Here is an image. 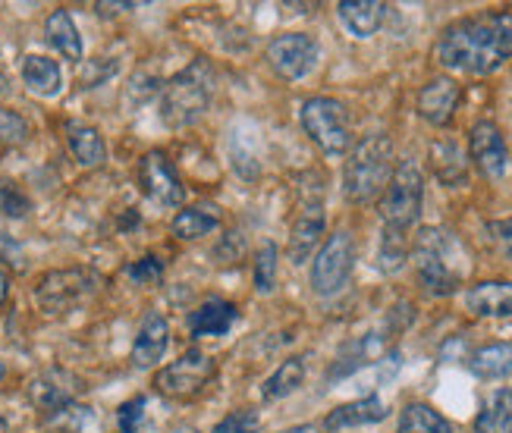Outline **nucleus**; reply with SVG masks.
Segmentation results:
<instances>
[{"mask_svg": "<svg viewBox=\"0 0 512 433\" xmlns=\"http://www.w3.org/2000/svg\"><path fill=\"white\" fill-rule=\"evenodd\" d=\"M437 60L456 73L491 76L512 60V13H481L453 22L437 41Z\"/></svg>", "mask_w": 512, "mask_h": 433, "instance_id": "f257e3e1", "label": "nucleus"}, {"mask_svg": "<svg viewBox=\"0 0 512 433\" xmlns=\"http://www.w3.org/2000/svg\"><path fill=\"white\" fill-rule=\"evenodd\" d=\"M393 176V142L390 135L374 132L352 148L343 167V192L355 204H368L377 195H384Z\"/></svg>", "mask_w": 512, "mask_h": 433, "instance_id": "f03ea898", "label": "nucleus"}, {"mask_svg": "<svg viewBox=\"0 0 512 433\" xmlns=\"http://www.w3.org/2000/svg\"><path fill=\"white\" fill-rule=\"evenodd\" d=\"M217 73L208 60H195L186 70L176 73L161 95V117L167 126H189L205 117V110L214 101Z\"/></svg>", "mask_w": 512, "mask_h": 433, "instance_id": "7ed1b4c3", "label": "nucleus"}, {"mask_svg": "<svg viewBox=\"0 0 512 433\" xmlns=\"http://www.w3.org/2000/svg\"><path fill=\"white\" fill-rule=\"evenodd\" d=\"M418 283L428 295H453L462 283V267H456V258L462 248L453 233L440 230V226H428L415 236L412 245Z\"/></svg>", "mask_w": 512, "mask_h": 433, "instance_id": "20e7f679", "label": "nucleus"}, {"mask_svg": "<svg viewBox=\"0 0 512 433\" xmlns=\"http://www.w3.org/2000/svg\"><path fill=\"white\" fill-rule=\"evenodd\" d=\"M101 286V277L88 267H66V270H51L35 283L32 299L44 314H66L88 299H95Z\"/></svg>", "mask_w": 512, "mask_h": 433, "instance_id": "39448f33", "label": "nucleus"}, {"mask_svg": "<svg viewBox=\"0 0 512 433\" xmlns=\"http://www.w3.org/2000/svg\"><path fill=\"white\" fill-rule=\"evenodd\" d=\"M302 129L324 154H346L352 148V129H349V110L337 98H308L302 104Z\"/></svg>", "mask_w": 512, "mask_h": 433, "instance_id": "423d86ee", "label": "nucleus"}, {"mask_svg": "<svg viewBox=\"0 0 512 433\" xmlns=\"http://www.w3.org/2000/svg\"><path fill=\"white\" fill-rule=\"evenodd\" d=\"M425 204V176L415 164H399L381 195V220L387 230H409Z\"/></svg>", "mask_w": 512, "mask_h": 433, "instance_id": "0eeeda50", "label": "nucleus"}, {"mask_svg": "<svg viewBox=\"0 0 512 433\" xmlns=\"http://www.w3.org/2000/svg\"><path fill=\"white\" fill-rule=\"evenodd\" d=\"M214 374L217 364L211 361V355H205L202 349H189L183 358L170 361L167 368L154 374V390L170 399H192L214 380Z\"/></svg>", "mask_w": 512, "mask_h": 433, "instance_id": "6e6552de", "label": "nucleus"}, {"mask_svg": "<svg viewBox=\"0 0 512 433\" xmlns=\"http://www.w3.org/2000/svg\"><path fill=\"white\" fill-rule=\"evenodd\" d=\"M355 264V242L346 230L333 233L311 264V289L318 295H337L346 283Z\"/></svg>", "mask_w": 512, "mask_h": 433, "instance_id": "1a4fd4ad", "label": "nucleus"}, {"mask_svg": "<svg viewBox=\"0 0 512 433\" xmlns=\"http://www.w3.org/2000/svg\"><path fill=\"white\" fill-rule=\"evenodd\" d=\"M318 57H321L318 41L305 32H283L267 44V63H271V70L286 82L305 79L315 70Z\"/></svg>", "mask_w": 512, "mask_h": 433, "instance_id": "9d476101", "label": "nucleus"}, {"mask_svg": "<svg viewBox=\"0 0 512 433\" xmlns=\"http://www.w3.org/2000/svg\"><path fill=\"white\" fill-rule=\"evenodd\" d=\"M139 186L161 208H176L186 198L183 179L176 176V167L170 164V157L164 151H148L139 161Z\"/></svg>", "mask_w": 512, "mask_h": 433, "instance_id": "9b49d317", "label": "nucleus"}, {"mask_svg": "<svg viewBox=\"0 0 512 433\" xmlns=\"http://www.w3.org/2000/svg\"><path fill=\"white\" fill-rule=\"evenodd\" d=\"M82 390H85V383L76 374L63 371V368H51V371L32 377L26 393H29V402L38 408L41 415H51L63 405H73Z\"/></svg>", "mask_w": 512, "mask_h": 433, "instance_id": "f8f14e48", "label": "nucleus"}, {"mask_svg": "<svg viewBox=\"0 0 512 433\" xmlns=\"http://www.w3.org/2000/svg\"><path fill=\"white\" fill-rule=\"evenodd\" d=\"M469 151L475 167L487 176V179H503L509 170V151L500 129L491 120H481L472 126L469 132Z\"/></svg>", "mask_w": 512, "mask_h": 433, "instance_id": "ddd939ff", "label": "nucleus"}, {"mask_svg": "<svg viewBox=\"0 0 512 433\" xmlns=\"http://www.w3.org/2000/svg\"><path fill=\"white\" fill-rule=\"evenodd\" d=\"M324 226H327V220H324L321 204L318 201H305L299 217L293 220V230H289V245H286L289 261L305 264L311 258V252L318 248V239L324 236Z\"/></svg>", "mask_w": 512, "mask_h": 433, "instance_id": "4468645a", "label": "nucleus"}, {"mask_svg": "<svg viewBox=\"0 0 512 433\" xmlns=\"http://www.w3.org/2000/svg\"><path fill=\"white\" fill-rule=\"evenodd\" d=\"M459 98H462V88L453 79H447V76L431 79L425 88L418 91L421 120H428L431 126H447L453 120L456 107H459Z\"/></svg>", "mask_w": 512, "mask_h": 433, "instance_id": "2eb2a0df", "label": "nucleus"}, {"mask_svg": "<svg viewBox=\"0 0 512 433\" xmlns=\"http://www.w3.org/2000/svg\"><path fill=\"white\" fill-rule=\"evenodd\" d=\"M170 349V324L167 317L158 311H148L145 321L136 333V343H132V364L136 368H154Z\"/></svg>", "mask_w": 512, "mask_h": 433, "instance_id": "dca6fc26", "label": "nucleus"}, {"mask_svg": "<svg viewBox=\"0 0 512 433\" xmlns=\"http://www.w3.org/2000/svg\"><path fill=\"white\" fill-rule=\"evenodd\" d=\"M465 308L475 317H512V283L484 280L465 292Z\"/></svg>", "mask_w": 512, "mask_h": 433, "instance_id": "f3484780", "label": "nucleus"}, {"mask_svg": "<svg viewBox=\"0 0 512 433\" xmlns=\"http://www.w3.org/2000/svg\"><path fill=\"white\" fill-rule=\"evenodd\" d=\"M236 317H239V311H236L233 302H227V299H208V302H202V305L192 311V317H189V333H192V339L224 336L236 324Z\"/></svg>", "mask_w": 512, "mask_h": 433, "instance_id": "a211bd4d", "label": "nucleus"}, {"mask_svg": "<svg viewBox=\"0 0 512 433\" xmlns=\"http://www.w3.org/2000/svg\"><path fill=\"white\" fill-rule=\"evenodd\" d=\"M387 418V405L377 396H365L346 405H337L333 412L324 418V430H349V427H365V424H377Z\"/></svg>", "mask_w": 512, "mask_h": 433, "instance_id": "6ab92c4d", "label": "nucleus"}, {"mask_svg": "<svg viewBox=\"0 0 512 433\" xmlns=\"http://www.w3.org/2000/svg\"><path fill=\"white\" fill-rule=\"evenodd\" d=\"M340 22L346 26L349 35L355 38H371L377 29L384 26L387 19V4H377V0H343L337 7Z\"/></svg>", "mask_w": 512, "mask_h": 433, "instance_id": "aec40b11", "label": "nucleus"}, {"mask_svg": "<svg viewBox=\"0 0 512 433\" xmlns=\"http://www.w3.org/2000/svg\"><path fill=\"white\" fill-rule=\"evenodd\" d=\"M431 167L443 186L456 189L465 182V176H469V157H465L456 139H437L431 145Z\"/></svg>", "mask_w": 512, "mask_h": 433, "instance_id": "412c9836", "label": "nucleus"}, {"mask_svg": "<svg viewBox=\"0 0 512 433\" xmlns=\"http://www.w3.org/2000/svg\"><path fill=\"white\" fill-rule=\"evenodd\" d=\"M66 145H70V154L76 157L79 167H101L107 161L104 139L95 126L66 123Z\"/></svg>", "mask_w": 512, "mask_h": 433, "instance_id": "4be33fe9", "label": "nucleus"}, {"mask_svg": "<svg viewBox=\"0 0 512 433\" xmlns=\"http://www.w3.org/2000/svg\"><path fill=\"white\" fill-rule=\"evenodd\" d=\"M44 35H48V44H51V48H54L57 54H63L66 60H73V63L82 60V35H79V29H76L73 16L66 13V10H54V13L48 16V22H44Z\"/></svg>", "mask_w": 512, "mask_h": 433, "instance_id": "5701e85b", "label": "nucleus"}, {"mask_svg": "<svg viewBox=\"0 0 512 433\" xmlns=\"http://www.w3.org/2000/svg\"><path fill=\"white\" fill-rule=\"evenodd\" d=\"M22 82L29 85V91L41 98H54L57 91L63 88V73L60 66L51 57H41V54H29L22 60Z\"/></svg>", "mask_w": 512, "mask_h": 433, "instance_id": "b1692460", "label": "nucleus"}, {"mask_svg": "<svg viewBox=\"0 0 512 433\" xmlns=\"http://www.w3.org/2000/svg\"><path fill=\"white\" fill-rule=\"evenodd\" d=\"M469 371L481 380H506L512 377V343H491L472 352Z\"/></svg>", "mask_w": 512, "mask_h": 433, "instance_id": "393cba45", "label": "nucleus"}, {"mask_svg": "<svg viewBox=\"0 0 512 433\" xmlns=\"http://www.w3.org/2000/svg\"><path fill=\"white\" fill-rule=\"evenodd\" d=\"M475 433H512V390H497L475 418Z\"/></svg>", "mask_w": 512, "mask_h": 433, "instance_id": "a878e982", "label": "nucleus"}, {"mask_svg": "<svg viewBox=\"0 0 512 433\" xmlns=\"http://www.w3.org/2000/svg\"><path fill=\"white\" fill-rule=\"evenodd\" d=\"M396 433H453V424L425 402H412L399 415Z\"/></svg>", "mask_w": 512, "mask_h": 433, "instance_id": "bb28decb", "label": "nucleus"}, {"mask_svg": "<svg viewBox=\"0 0 512 433\" xmlns=\"http://www.w3.org/2000/svg\"><path fill=\"white\" fill-rule=\"evenodd\" d=\"M305 380V361L302 358H286L280 368L264 380L261 386V396L267 402H277V399H286L289 393H296Z\"/></svg>", "mask_w": 512, "mask_h": 433, "instance_id": "cd10ccee", "label": "nucleus"}, {"mask_svg": "<svg viewBox=\"0 0 512 433\" xmlns=\"http://www.w3.org/2000/svg\"><path fill=\"white\" fill-rule=\"evenodd\" d=\"M217 223H220V217L211 214L208 208H186L173 217L170 230L176 239H202L217 230Z\"/></svg>", "mask_w": 512, "mask_h": 433, "instance_id": "c85d7f7f", "label": "nucleus"}, {"mask_svg": "<svg viewBox=\"0 0 512 433\" xmlns=\"http://www.w3.org/2000/svg\"><path fill=\"white\" fill-rule=\"evenodd\" d=\"M88 418H92V408L73 402V405L57 408V412H51V415H44V427L54 430V433H79Z\"/></svg>", "mask_w": 512, "mask_h": 433, "instance_id": "c756f323", "label": "nucleus"}, {"mask_svg": "<svg viewBox=\"0 0 512 433\" xmlns=\"http://www.w3.org/2000/svg\"><path fill=\"white\" fill-rule=\"evenodd\" d=\"M409 255V245H406V233L403 230H387L384 226V239H381V255H377V261H381V270L384 273H393L403 267Z\"/></svg>", "mask_w": 512, "mask_h": 433, "instance_id": "7c9ffc66", "label": "nucleus"}, {"mask_svg": "<svg viewBox=\"0 0 512 433\" xmlns=\"http://www.w3.org/2000/svg\"><path fill=\"white\" fill-rule=\"evenodd\" d=\"M274 283H277V245L267 242L255 255V289L258 292H271Z\"/></svg>", "mask_w": 512, "mask_h": 433, "instance_id": "2f4dec72", "label": "nucleus"}, {"mask_svg": "<svg viewBox=\"0 0 512 433\" xmlns=\"http://www.w3.org/2000/svg\"><path fill=\"white\" fill-rule=\"evenodd\" d=\"M29 211H32L29 195L22 192V189L16 186V182H10V179L0 182V214L19 220V217H26Z\"/></svg>", "mask_w": 512, "mask_h": 433, "instance_id": "473e14b6", "label": "nucleus"}, {"mask_svg": "<svg viewBox=\"0 0 512 433\" xmlns=\"http://www.w3.org/2000/svg\"><path fill=\"white\" fill-rule=\"evenodd\" d=\"M129 280L139 283V286H158L164 277V261L158 255H142L139 261L129 264Z\"/></svg>", "mask_w": 512, "mask_h": 433, "instance_id": "72a5a7b5", "label": "nucleus"}, {"mask_svg": "<svg viewBox=\"0 0 512 433\" xmlns=\"http://www.w3.org/2000/svg\"><path fill=\"white\" fill-rule=\"evenodd\" d=\"M29 139V123L16 110L0 107V145H22Z\"/></svg>", "mask_w": 512, "mask_h": 433, "instance_id": "f704fd0d", "label": "nucleus"}, {"mask_svg": "<svg viewBox=\"0 0 512 433\" xmlns=\"http://www.w3.org/2000/svg\"><path fill=\"white\" fill-rule=\"evenodd\" d=\"M258 412L255 408H236L224 421H217L211 433H255L258 430Z\"/></svg>", "mask_w": 512, "mask_h": 433, "instance_id": "c9c22d12", "label": "nucleus"}, {"mask_svg": "<svg viewBox=\"0 0 512 433\" xmlns=\"http://www.w3.org/2000/svg\"><path fill=\"white\" fill-rule=\"evenodd\" d=\"M142 418H145V396L129 399L117 408V427L120 433H139L142 430Z\"/></svg>", "mask_w": 512, "mask_h": 433, "instance_id": "e433bc0d", "label": "nucleus"}, {"mask_svg": "<svg viewBox=\"0 0 512 433\" xmlns=\"http://www.w3.org/2000/svg\"><path fill=\"white\" fill-rule=\"evenodd\" d=\"M242 255H246V236L242 233H227L224 242L214 248L217 264H236V261H242Z\"/></svg>", "mask_w": 512, "mask_h": 433, "instance_id": "4c0bfd02", "label": "nucleus"}, {"mask_svg": "<svg viewBox=\"0 0 512 433\" xmlns=\"http://www.w3.org/2000/svg\"><path fill=\"white\" fill-rule=\"evenodd\" d=\"M491 233L494 239L503 245V252L512 258V220H500V223H491Z\"/></svg>", "mask_w": 512, "mask_h": 433, "instance_id": "58836bf2", "label": "nucleus"}, {"mask_svg": "<svg viewBox=\"0 0 512 433\" xmlns=\"http://www.w3.org/2000/svg\"><path fill=\"white\" fill-rule=\"evenodd\" d=\"M283 433H327V430H324V424L321 427L318 424H299V427H289Z\"/></svg>", "mask_w": 512, "mask_h": 433, "instance_id": "ea45409f", "label": "nucleus"}, {"mask_svg": "<svg viewBox=\"0 0 512 433\" xmlns=\"http://www.w3.org/2000/svg\"><path fill=\"white\" fill-rule=\"evenodd\" d=\"M7 295H10V277H7V270L0 267V305L7 302Z\"/></svg>", "mask_w": 512, "mask_h": 433, "instance_id": "a19ab883", "label": "nucleus"}, {"mask_svg": "<svg viewBox=\"0 0 512 433\" xmlns=\"http://www.w3.org/2000/svg\"><path fill=\"white\" fill-rule=\"evenodd\" d=\"M120 10H132V4H98V13H120Z\"/></svg>", "mask_w": 512, "mask_h": 433, "instance_id": "79ce46f5", "label": "nucleus"}, {"mask_svg": "<svg viewBox=\"0 0 512 433\" xmlns=\"http://www.w3.org/2000/svg\"><path fill=\"white\" fill-rule=\"evenodd\" d=\"M170 433H198V430H195L192 424H176V427H173Z\"/></svg>", "mask_w": 512, "mask_h": 433, "instance_id": "37998d69", "label": "nucleus"}, {"mask_svg": "<svg viewBox=\"0 0 512 433\" xmlns=\"http://www.w3.org/2000/svg\"><path fill=\"white\" fill-rule=\"evenodd\" d=\"M7 91H10V82H7L4 73H0V95H7Z\"/></svg>", "mask_w": 512, "mask_h": 433, "instance_id": "c03bdc74", "label": "nucleus"}, {"mask_svg": "<svg viewBox=\"0 0 512 433\" xmlns=\"http://www.w3.org/2000/svg\"><path fill=\"white\" fill-rule=\"evenodd\" d=\"M0 433H10V424H7V418H0Z\"/></svg>", "mask_w": 512, "mask_h": 433, "instance_id": "a18cd8bd", "label": "nucleus"}]
</instances>
